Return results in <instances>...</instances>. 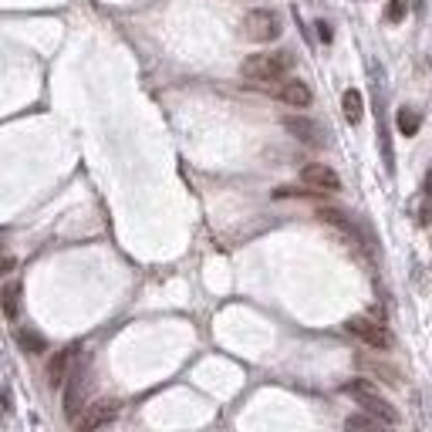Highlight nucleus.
I'll list each match as a JSON object with an SVG mask.
<instances>
[{
  "label": "nucleus",
  "mask_w": 432,
  "mask_h": 432,
  "mask_svg": "<svg viewBox=\"0 0 432 432\" xmlns=\"http://www.w3.org/2000/svg\"><path fill=\"white\" fill-rule=\"evenodd\" d=\"M344 395H351L358 406L365 408L369 416H375V419H381L385 426H395L398 422V408L385 398V395H379V389L371 385V381L365 379H351L348 385H344Z\"/></svg>",
  "instance_id": "f257e3e1"
},
{
  "label": "nucleus",
  "mask_w": 432,
  "mask_h": 432,
  "mask_svg": "<svg viewBox=\"0 0 432 432\" xmlns=\"http://www.w3.org/2000/svg\"><path fill=\"white\" fill-rule=\"evenodd\" d=\"M240 71L247 81H257V85H274L284 78V71H291V54H250V58H243Z\"/></svg>",
  "instance_id": "f03ea898"
},
{
  "label": "nucleus",
  "mask_w": 432,
  "mask_h": 432,
  "mask_svg": "<svg viewBox=\"0 0 432 432\" xmlns=\"http://www.w3.org/2000/svg\"><path fill=\"white\" fill-rule=\"evenodd\" d=\"M344 328L355 334L358 341H365L369 348H392V334H389V328L385 324H379V321H371V318H348V324Z\"/></svg>",
  "instance_id": "7ed1b4c3"
},
{
  "label": "nucleus",
  "mask_w": 432,
  "mask_h": 432,
  "mask_svg": "<svg viewBox=\"0 0 432 432\" xmlns=\"http://www.w3.org/2000/svg\"><path fill=\"white\" fill-rule=\"evenodd\" d=\"M243 31H247V38L250 41H274L280 38V17L274 11H250L247 14V21H243Z\"/></svg>",
  "instance_id": "20e7f679"
},
{
  "label": "nucleus",
  "mask_w": 432,
  "mask_h": 432,
  "mask_svg": "<svg viewBox=\"0 0 432 432\" xmlns=\"http://www.w3.org/2000/svg\"><path fill=\"white\" fill-rule=\"evenodd\" d=\"M301 182H304L307 190H314V192H338V190H341L338 173H334L331 165H324V163H307L304 169H301Z\"/></svg>",
  "instance_id": "39448f33"
},
{
  "label": "nucleus",
  "mask_w": 432,
  "mask_h": 432,
  "mask_svg": "<svg viewBox=\"0 0 432 432\" xmlns=\"http://www.w3.org/2000/svg\"><path fill=\"white\" fill-rule=\"evenodd\" d=\"M85 371L78 369L68 375V381H64V416L68 419H78V412H81V402H85Z\"/></svg>",
  "instance_id": "423d86ee"
},
{
  "label": "nucleus",
  "mask_w": 432,
  "mask_h": 432,
  "mask_svg": "<svg viewBox=\"0 0 432 432\" xmlns=\"http://www.w3.org/2000/svg\"><path fill=\"white\" fill-rule=\"evenodd\" d=\"M284 128H287L297 142H304V145H324L321 128L314 125L311 118H304V115H287V118H284Z\"/></svg>",
  "instance_id": "0eeeda50"
},
{
  "label": "nucleus",
  "mask_w": 432,
  "mask_h": 432,
  "mask_svg": "<svg viewBox=\"0 0 432 432\" xmlns=\"http://www.w3.org/2000/svg\"><path fill=\"white\" fill-rule=\"evenodd\" d=\"M274 88V95H277L284 105H294V108H307L311 105V88H307L304 81H284V85H267V91Z\"/></svg>",
  "instance_id": "6e6552de"
},
{
  "label": "nucleus",
  "mask_w": 432,
  "mask_h": 432,
  "mask_svg": "<svg viewBox=\"0 0 432 432\" xmlns=\"http://www.w3.org/2000/svg\"><path fill=\"white\" fill-rule=\"evenodd\" d=\"M115 412H118L115 402H95V406L85 412V419H81L78 432H98V426H105V422L115 419Z\"/></svg>",
  "instance_id": "1a4fd4ad"
},
{
  "label": "nucleus",
  "mask_w": 432,
  "mask_h": 432,
  "mask_svg": "<svg viewBox=\"0 0 432 432\" xmlns=\"http://www.w3.org/2000/svg\"><path fill=\"white\" fill-rule=\"evenodd\" d=\"M71 358H75V348H64V351H58V355L48 361V385H51V389H61L64 381H68Z\"/></svg>",
  "instance_id": "9d476101"
},
{
  "label": "nucleus",
  "mask_w": 432,
  "mask_h": 432,
  "mask_svg": "<svg viewBox=\"0 0 432 432\" xmlns=\"http://www.w3.org/2000/svg\"><path fill=\"white\" fill-rule=\"evenodd\" d=\"M0 307H4V314L11 321L17 318V311H21V284H17V280H11V284L0 287Z\"/></svg>",
  "instance_id": "9b49d317"
},
{
  "label": "nucleus",
  "mask_w": 432,
  "mask_h": 432,
  "mask_svg": "<svg viewBox=\"0 0 432 432\" xmlns=\"http://www.w3.org/2000/svg\"><path fill=\"white\" fill-rule=\"evenodd\" d=\"M341 108H344V118L351 122V125H358L361 122V115H365V102H361V91L348 88L341 95Z\"/></svg>",
  "instance_id": "f8f14e48"
},
{
  "label": "nucleus",
  "mask_w": 432,
  "mask_h": 432,
  "mask_svg": "<svg viewBox=\"0 0 432 432\" xmlns=\"http://www.w3.org/2000/svg\"><path fill=\"white\" fill-rule=\"evenodd\" d=\"M344 429H355V432H389V426H385L381 419H375V416H369V412H358V416H348Z\"/></svg>",
  "instance_id": "ddd939ff"
},
{
  "label": "nucleus",
  "mask_w": 432,
  "mask_h": 432,
  "mask_svg": "<svg viewBox=\"0 0 432 432\" xmlns=\"http://www.w3.org/2000/svg\"><path fill=\"white\" fill-rule=\"evenodd\" d=\"M395 122H398V132L402 135H416L419 132V125H422V115L416 112V108H398V115H395Z\"/></svg>",
  "instance_id": "4468645a"
},
{
  "label": "nucleus",
  "mask_w": 432,
  "mask_h": 432,
  "mask_svg": "<svg viewBox=\"0 0 432 432\" xmlns=\"http://www.w3.org/2000/svg\"><path fill=\"white\" fill-rule=\"evenodd\" d=\"M17 344H21L24 351H31V355H41V351L48 348V344H44V338H41V334H34V331H21V334H17Z\"/></svg>",
  "instance_id": "2eb2a0df"
},
{
  "label": "nucleus",
  "mask_w": 432,
  "mask_h": 432,
  "mask_svg": "<svg viewBox=\"0 0 432 432\" xmlns=\"http://www.w3.org/2000/svg\"><path fill=\"white\" fill-rule=\"evenodd\" d=\"M318 220H324V223H331V227L344 230V233H355V230H351V223H348V216L338 213V210H328V206H324V210H318Z\"/></svg>",
  "instance_id": "dca6fc26"
},
{
  "label": "nucleus",
  "mask_w": 432,
  "mask_h": 432,
  "mask_svg": "<svg viewBox=\"0 0 432 432\" xmlns=\"http://www.w3.org/2000/svg\"><path fill=\"white\" fill-rule=\"evenodd\" d=\"M406 17V0H389V7H385V21L389 24H398Z\"/></svg>",
  "instance_id": "f3484780"
},
{
  "label": "nucleus",
  "mask_w": 432,
  "mask_h": 432,
  "mask_svg": "<svg viewBox=\"0 0 432 432\" xmlns=\"http://www.w3.org/2000/svg\"><path fill=\"white\" fill-rule=\"evenodd\" d=\"M318 34H321V41L328 44V41H331V27L328 24H318Z\"/></svg>",
  "instance_id": "a211bd4d"
},
{
  "label": "nucleus",
  "mask_w": 432,
  "mask_h": 432,
  "mask_svg": "<svg viewBox=\"0 0 432 432\" xmlns=\"http://www.w3.org/2000/svg\"><path fill=\"white\" fill-rule=\"evenodd\" d=\"M426 192L432 196V169H429V176H426Z\"/></svg>",
  "instance_id": "6ab92c4d"
}]
</instances>
